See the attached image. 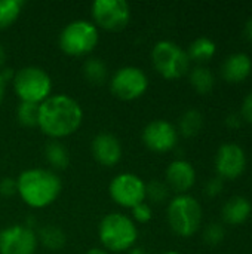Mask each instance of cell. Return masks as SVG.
<instances>
[{
  "label": "cell",
  "mask_w": 252,
  "mask_h": 254,
  "mask_svg": "<svg viewBox=\"0 0 252 254\" xmlns=\"http://www.w3.org/2000/svg\"><path fill=\"white\" fill-rule=\"evenodd\" d=\"M83 121V110L80 104L65 95H50L39 107V128L43 134L56 138L71 135L79 129Z\"/></svg>",
  "instance_id": "6da1fadb"
},
{
  "label": "cell",
  "mask_w": 252,
  "mask_h": 254,
  "mask_svg": "<svg viewBox=\"0 0 252 254\" xmlns=\"http://www.w3.org/2000/svg\"><path fill=\"white\" fill-rule=\"evenodd\" d=\"M18 193L21 199L31 208H45L50 205L61 193V180L50 171L43 168L25 170L16 179Z\"/></svg>",
  "instance_id": "7a4b0ae2"
},
{
  "label": "cell",
  "mask_w": 252,
  "mask_h": 254,
  "mask_svg": "<svg viewBox=\"0 0 252 254\" xmlns=\"http://www.w3.org/2000/svg\"><path fill=\"white\" fill-rule=\"evenodd\" d=\"M98 237L101 244L108 252L131 250L138 238V229L134 220L120 213H111L102 217L98 226Z\"/></svg>",
  "instance_id": "3957f363"
},
{
  "label": "cell",
  "mask_w": 252,
  "mask_h": 254,
  "mask_svg": "<svg viewBox=\"0 0 252 254\" xmlns=\"http://www.w3.org/2000/svg\"><path fill=\"white\" fill-rule=\"evenodd\" d=\"M168 223L174 234L183 238L193 237L202 223V207L196 198L184 193L177 195L168 205Z\"/></svg>",
  "instance_id": "277c9868"
},
{
  "label": "cell",
  "mask_w": 252,
  "mask_h": 254,
  "mask_svg": "<svg viewBox=\"0 0 252 254\" xmlns=\"http://www.w3.org/2000/svg\"><path fill=\"white\" fill-rule=\"evenodd\" d=\"M98 28L94 22L86 19H76L68 22L59 33V48L71 57H82L94 51L98 45Z\"/></svg>",
  "instance_id": "5b68a950"
},
{
  "label": "cell",
  "mask_w": 252,
  "mask_h": 254,
  "mask_svg": "<svg viewBox=\"0 0 252 254\" xmlns=\"http://www.w3.org/2000/svg\"><path fill=\"white\" fill-rule=\"evenodd\" d=\"M13 88L21 101L40 104L50 97L52 79L40 67L28 65L18 70L13 76Z\"/></svg>",
  "instance_id": "8992f818"
},
{
  "label": "cell",
  "mask_w": 252,
  "mask_h": 254,
  "mask_svg": "<svg viewBox=\"0 0 252 254\" xmlns=\"http://www.w3.org/2000/svg\"><path fill=\"white\" fill-rule=\"evenodd\" d=\"M151 61L154 68L165 79H180L190 67L187 52L171 40H160L153 46Z\"/></svg>",
  "instance_id": "52a82bcc"
},
{
  "label": "cell",
  "mask_w": 252,
  "mask_h": 254,
  "mask_svg": "<svg viewBox=\"0 0 252 254\" xmlns=\"http://www.w3.org/2000/svg\"><path fill=\"white\" fill-rule=\"evenodd\" d=\"M110 88L111 92L125 101H131V100H137L141 95H144V92L149 88V77L147 74L135 65H126L119 68L111 80H110Z\"/></svg>",
  "instance_id": "ba28073f"
},
{
  "label": "cell",
  "mask_w": 252,
  "mask_h": 254,
  "mask_svg": "<svg viewBox=\"0 0 252 254\" xmlns=\"http://www.w3.org/2000/svg\"><path fill=\"white\" fill-rule=\"evenodd\" d=\"M94 24L108 31H119L131 19V7L125 0H95L91 7Z\"/></svg>",
  "instance_id": "9c48e42d"
},
{
  "label": "cell",
  "mask_w": 252,
  "mask_h": 254,
  "mask_svg": "<svg viewBox=\"0 0 252 254\" xmlns=\"http://www.w3.org/2000/svg\"><path fill=\"white\" fill-rule=\"evenodd\" d=\"M111 199L125 208H134L146 201V183L141 177L132 173L117 174L108 188Z\"/></svg>",
  "instance_id": "30bf717a"
},
{
  "label": "cell",
  "mask_w": 252,
  "mask_h": 254,
  "mask_svg": "<svg viewBox=\"0 0 252 254\" xmlns=\"http://www.w3.org/2000/svg\"><path fill=\"white\" fill-rule=\"evenodd\" d=\"M247 168L245 150L236 143H224L215 155V171L223 180H236Z\"/></svg>",
  "instance_id": "8fae6325"
},
{
  "label": "cell",
  "mask_w": 252,
  "mask_h": 254,
  "mask_svg": "<svg viewBox=\"0 0 252 254\" xmlns=\"http://www.w3.org/2000/svg\"><path fill=\"white\" fill-rule=\"evenodd\" d=\"M37 237L25 225H13L0 231V254H34Z\"/></svg>",
  "instance_id": "7c38bea8"
},
{
  "label": "cell",
  "mask_w": 252,
  "mask_h": 254,
  "mask_svg": "<svg viewBox=\"0 0 252 254\" xmlns=\"http://www.w3.org/2000/svg\"><path fill=\"white\" fill-rule=\"evenodd\" d=\"M178 141L177 128L163 119H156L147 124L143 129V143L153 152L165 153L172 150Z\"/></svg>",
  "instance_id": "4fadbf2b"
},
{
  "label": "cell",
  "mask_w": 252,
  "mask_h": 254,
  "mask_svg": "<svg viewBox=\"0 0 252 254\" xmlns=\"http://www.w3.org/2000/svg\"><path fill=\"white\" fill-rule=\"evenodd\" d=\"M91 150L95 161L104 167H113L122 159V144L119 138L110 132H101L95 135Z\"/></svg>",
  "instance_id": "5bb4252c"
},
{
  "label": "cell",
  "mask_w": 252,
  "mask_h": 254,
  "mask_svg": "<svg viewBox=\"0 0 252 254\" xmlns=\"http://www.w3.org/2000/svg\"><path fill=\"white\" fill-rule=\"evenodd\" d=\"M195 182H196V171L189 161L175 159L168 165L166 185L178 195H184L187 190H190L195 186Z\"/></svg>",
  "instance_id": "9a60e30c"
},
{
  "label": "cell",
  "mask_w": 252,
  "mask_h": 254,
  "mask_svg": "<svg viewBox=\"0 0 252 254\" xmlns=\"http://www.w3.org/2000/svg\"><path fill=\"white\" fill-rule=\"evenodd\" d=\"M252 71V60L244 52L229 55L221 67L223 77L230 83H239L245 80Z\"/></svg>",
  "instance_id": "2e32d148"
},
{
  "label": "cell",
  "mask_w": 252,
  "mask_h": 254,
  "mask_svg": "<svg viewBox=\"0 0 252 254\" xmlns=\"http://www.w3.org/2000/svg\"><path fill=\"white\" fill-rule=\"evenodd\" d=\"M252 214L251 202L245 196H233L223 205L221 216L223 220L232 226L245 223Z\"/></svg>",
  "instance_id": "e0dca14e"
},
{
  "label": "cell",
  "mask_w": 252,
  "mask_h": 254,
  "mask_svg": "<svg viewBox=\"0 0 252 254\" xmlns=\"http://www.w3.org/2000/svg\"><path fill=\"white\" fill-rule=\"evenodd\" d=\"M215 51H217V46H215L214 40H211L209 37L201 36L190 43V46L186 52H187L190 61L206 63L215 55Z\"/></svg>",
  "instance_id": "ac0fdd59"
},
{
  "label": "cell",
  "mask_w": 252,
  "mask_h": 254,
  "mask_svg": "<svg viewBox=\"0 0 252 254\" xmlns=\"http://www.w3.org/2000/svg\"><path fill=\"white\" fill-rule=\"evenodd\" d=\"M82 71H83L85 79L91 85H102V83H105V80L108 77V68H107L105 63L97 57L88 58L83 63Z\"/></svg>",
  "instance_id": "d6986e66"
},
{
  "label": "cell",
  "mask_w": 252,
  "mask_h": 254,
  "mask_svg": "<svg viewBox=\"0 0 252 254\" xmlns=\"http://www.w3.org/2000/svg\"><path fill=\"white\" fill-rule=\"evenodd\" d=\"M203 127V116L199 110L196 109H189L186 110L178 122V131L183 137L192 138L201 132Z\"/></svg>",
  "instance_id": "ffe728a7"
},
{
  "label": "cell",
  "mask_w": 252,
  "mask_h": 254,
  "mask_svg": "<svg viewBox=\"0 0 252 254\" xmlns=\"http://www.w3.org/2000/svg\"><path fill=\"white\" fill-rule=\"evenodd\" d=\"M45 158L48 164L56 170H64L70 164V153L67 147L58 140H52L45 146Z\"/></svg>",
  "instance_id": "44dd1931"
},
{
  "label": "cell",
  "mask_w": 252,
  "mask_h": 254,
  "mask_svg": "<svg viewBox=\"0 0 252 254\" xmlns=\"http://www.w3.org/2000/svg\"><path fill=\"white\" fill-rule=\"evenodd\" d=\"M190 83L193 86V89L202 95L209 94L214 89L215 85V77L212 74V71L208 67L203 65H198L190 71Z\"/></svg>",
  "instance_id": "7402d4cb"
},
{
  "label": "cell",
  "mask_w": 252,
  "mask_h": 254,
  "mask_svg": "<svg viewBox=\"0 0 252 254\" xmlns=\"http://www.w3.org/2000/svg\"><path fill=\"white\" fill-rule=\"evenodd\" d=\"M39 240L42 241V244L50 250V252H58L65 246V234L62 229H59L55 225H46L40 229L39 232Z\"/></svg>",
  "instance_id": "603a6c76"
},
{
  "label": "cell",
  "mask_w": 252,
  "mask_h": 254,
  "mask_svg": "<svg viewBox=\"0 0 252 254\" xmlns=\"http://www.w3.org/2000/svg\"><path fill=\"white\" fill-rule=\"evenodd\" d=\"M22 0H0V30L10 27L19 16Z\"/></svg>",
  "instance_id": "cb8c5ba5"
},
{
  "label": "cell",
  "mask_w": 252,
  "mask_h": 254,
  "mask_svg": "<svg viewBox=\"0 0 252 254\" xmlns=\"http://www.w3.org/2000/svg\"><path fill=\"white\" fill-rule=\"evenodd\" d=\"M39 107H40V104L21 101L18 106V112H16L19 124L27 128L37 127L39 125Z\"/></svg>",
  "instance_id": "d4e9b609"
},
{
  "label": "cell",
  "mask_w": 252,
  "mask_h": 254,
  "mask_svg": "<svg viewBox=\"0 0 252 254\" xmlns=\"http://www.w3.org/2000/svg\"><path fill=\"white\" fill-rule=\"evenodd\" d=\"M169 188L166 183L159 180H151L146 185V198L154 204H163L169 198Z\"/></svg>",
  "instance_id": "484cf974"
},
{
  "label": "cell",
  "mask_w": 252,
  "mask_h": 254,
  "mask_svg": "<svg viewBox=\"0 0 252 254\" xmlns=\"http://www.w3.org/2000/svg\"><path fill=\"white\" fill-rule=\"evenodd\" d=\"M226 231L220 223H209L203 231V241L209 246H217L224 240Z\"/></svg>",
  "instance_id": "4316f807"
},
{
  "label": "cell",
  "mask_w": 252,
  "mask_h": 254,
  "mask_svg": "<svg viewBox=\"0 0 252 254\" xmlns=\"http://www.w3.org/2000/svg\"><path fill=\"white\" fill-rule=\"evenodd\" d=\"M132 217L138 223H147V222L151 220L153 211H151V208H150V205L147 202H141V204H138V205H135L132 208Z\"/></svg>",
  "instance_id": "83f0119b"
},
{
  "label": "cell",
  "mask_w": 252,
  "mask_h": 254,
  "mask_svg": "<svg viewBox=\"0 0 252 254\" xmlns=\"http://www.w3.org/2000/svg\"><path fill=\"white\" fill-rule=\"evenodd\" d=\"M223 189H224V180L223 179H220L218 176L217 177H212V179H209L206 183H205V195L206 196H209V198H215V196H218L221 192H223Z\"/></svg>",
  "instance_id": "f1b7e54d"
},
{
  "label": "cell",
  "mask_w": 252,
  "mask_h": 254,
  "mask_svg": "<svg viewBox=\"0 0 252 254\" xmlns=\"http://www.w3.org/2000/svg\"><path fill=\"white\" fill-rule=\"evenodd\" d=\"M15 193H18V185L16 180H13L12 177H4L0 180V195L1 196H13Z\"/></svg>",
  "instance_id": "f546056e"
},
{
  "label": "cell",
  "mask_w": 252,
  "mask_h": 254,
  "mask_svg": "<svg viewBox=\"0 0 252 254\" xmlns=\"http://www.w3.org/2000/svg\"><path fill=\"white\" fill-rule=\"evenodd\" d=\"M241 116L244 121L252 124V91L244 98L242 101V109H241Z\"/></svg>",
  "instance_id": "4dcf8cb0"
},
{
  "label": "cell",
  "mask_w": 252,
  "mask_h": 254,
  "mask_svg": "<svg viewBox=\"0 0 252 254\" xmlns=\"http://www.w3.org/2000/svg\"><path fill=\"white\" fill-rule=\"evenodd\" d=\"M244 119L241 116V113H230L227 118H226V125L229 128H239L242 125Z\"/></svg>",
  "instance_id": "1f68e13d"
},
{
  "label": "cell",
  "mask_w": 252,
  "mask_h": 254,
  "mask_svg": "<svg viewBox=\"0 0 252 254\" xmlns=\"http://www.w3.org/2000/svg\"><path fill=\"white\" fill-rule=\"evenodd\" d=\"M244 33H245V37H247L248 40H252V16L247 21L245 28H244Z\"/></svg>",
  "instance_id": "d6a6232c"
},
{
  "label": "cell",
  "mask_w": 252,
  "mask_h": 254,
  "mask_svg": "<svg viewBox=\"0 0 252 254\" xmlns=\"http://www.w3.org/2000/svg\"><path fill=\"white\" fill-rule=\"evenodd\" d=\"M4 94H6V82L1 77V74H0V104H1V101L4 98Z\"/></svg>",
  "instance_id": "836d02e7"
},
{
  "label": "cell",
  "mask_w": 252,
  "mask_h": 254,
  "mask_svg": "<svg viewBox=\"0 0 252 254\" xmlns=\"http://www.w3.org/2000/svg\"><path fill=\"white\" fill-rule=\"evenodd\" d=\"M128 254H149L144 249L141 247H132L131 250H128Z\"/></svg>",
  "instance_id": "e575fe53"
},
{
  "label": "cell",
  "mask_w": 252,
  "mask_h": 254,
  "mask_svg": "<svg viewBox=\"0 0 252 254\" xmlns=\"http://www.w3.org/2000/svg\"><path fill=\"white\" fill-rule=\"evenodd\" d=\"M4 61H6V51H4L3 45L0 43V67H3Z\"/></svg>",
  "instance_id": "d590c367"
},
{
  "label": "cell",
  "mask_w": 252,
  "mask_h": 254,
  "mask_svg": "<svg viewBox=\"0 0 252 254\" xmlns=\"http://www.w3.org/2000/svg\"><path fill=\"white\" fill-rule=\"evenodd\" d=\"M86 254H108V252L104 249H91V250H88Z\"/></svg>",
  "instance_id": "8d00e7d4"
},
{
  "label": "cell",
  "mask_w": 252,
  "mask_h": 254,
  "mask_svg": "<svg viewBox=\"0 0 252 254\" xmlns=\"http://www.w3.org/2000/svg\"><path fill=\"white\" fill-rule=\"evenodd\" d=\"M162 254H180L178 252H165V253H162Z\"/></svg>",
  "instance_id": "74e56055"
}]
</instances>
